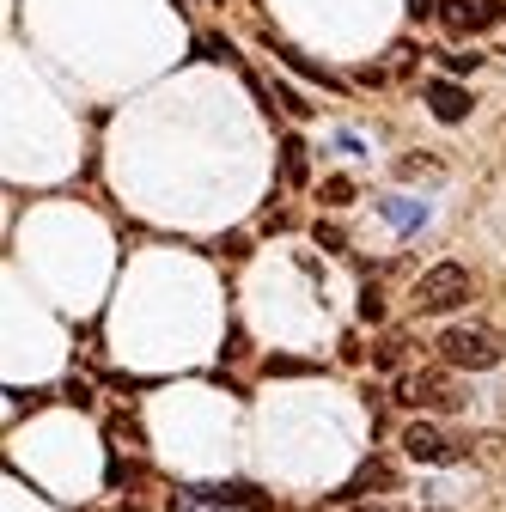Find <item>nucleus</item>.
I'll list each match as a JSON object with an SVG mask.
<instances>
[{
    "instance_id": "obj_1",
    "label": "nucleus",
    "mask_w": 506,
    "mask_h": 512,
    "mask_svg": "<svg viewBox=\"0 0 506 512\" xmlns=\"http://www.w3.org/2000/svg\"><path fill=\"white\" fill-rule=\"evenodd\" d=\"M439 360L458 372H488L500 366V336L488 324H452V330H439Z\"/></svg>"
},
{
    "instance_id": "obj_2",
    "label": "nucleus",
    "mask_w": 506,
    "mask_h": 512,
    "mask_svg": "<svg viewBox=\"0 0 506 512\" xmlns=\"http://www.w3.org/2000/svg\"><path fill=\"white\" fill-rule=\"evenodd\" d=\"M476 299V281H470V269L464 263H433L421 281H415V311H458V305H470Z\"/></svg>"
},
{
    "instance_id": "obj_3",
    "label": "nucleus",
    "mask_w": 506,
    "mask_h": 512,
    "mask_svg": "<svg viewBox=\"0 0 506 512\" xmlns=\"http://www.w3.org/2000/svg\"><path fill=\"white\" fill-rule=\"evenodd\" d=\"M397 403H409V409H446V415H458L464 403H470V391L452 378V372H403L397 378Z\"/></svg>"
},
{
    "instance_id": "obj_4",
    "label": "nucleus",
    "mask_w": 506,
    "mask_h": 512,
    "mask_svg": "<svg viewBox=\"0 0 506 512\" xmlns=\"http://www.w3.org/2000/svg\"><path fill=\"white\" fill-rule=\"evenodd\" d=\"M403 452H409L415 464H452L464 445H458L446 427H433V421H409V427H403Z\"/></svg>"
},
{
    "instance_id": "obj_5",
    "label": "nucleus",
    "mask_w": 506,
    "mask_h": 512,
    "mask_svg": "<svg viewBox=\"0 0 506 512\" xmlns=\"http://www.w3.org/2000/svg\"><path fill=\"white\" fill-rule=\"evenodd\" d=\"M433 19L446 31H458V37H470V31H488L500 19V0H439Z\"/></svg>"
},
{
    "instance_id": "obj_6",
    "label": "nucleus",
    "mask_w": 506,
    "mask_h": 512,
    "mask_svg": "<svg viewBox=\"0 0 506 512\" xmlns=\"http://www.w3.org/2000/svg\"><path fill=\"white\" fill-rule=\"evenodd\" d=\"M385 488H397V470H391L385 458H366V464L354 470V482H342L336 506H354V500H366V494H385Z\"/></svg>"
},
{
    "instance_id": "obj_7",
    "label": "nucleus",
    "mask_w": 506,
    "mask_h": 512,
    "mask_svg": "<svg viewBox=\"0 0 506 512\" xmlns=\"http://www.w3.org/2000/svg\"><path fill=\"white\" fill-rule=\"evenodd\" d=\"M427 110H433L439 122H464V116L476 110V98H470L458 80H427Z\"/></svg>"
},
{
    "instance_id": "obj_8",
    "label": "nucleus",
    "mask_w": 506,
    "mask_h": 512,
    "mask_svg": "<svg viewBox=\"0 0 506 512\" xmlns=\"http://www.w3.org/2000/svg\"><path fill=\"white\" fill-rule=\"evenodd\" d=\"M202 500H214V506H244V512H269V494L257 488V482H220V488H196Z\"/></svg>"
},
{
    "instance_id": "obj_9",
    "label": "nucleus",
    "mask_w": 506,
    "mask_h": 512,
    "mask_svg": "<svg viewBox=\"0 0 506 512\" xmlns=\"http://www.w3.org/2000/svg\"><path fill=\"white\" fill-rule=\"evenodd\" d=\"M269 49H275V55L287 61V68H293V74H305L311 86H324V92H342V80H336L330 68H318V61H305V55H299L293 43H281V37H269Z\"/></svg>"
},
{
    "instance_id": "obj_10",
    "label": "nucleus",
    "mask_w": 506,
    "mask_h": 512,
    "mask_svg": "<svg viewBox=\"0 0 506 512\" xmlns=\"http://www.w3.org/2000/svg\"><path fill=\"white\" fill-rule=\"evenodd\" d=\"M281 177L299 189L305 183V141H281Z\"/></svg>"
},
{
    "instance_id": "obj_11",
    "label": "nucleus",
    "mask_w": 506,
    "mask_h": 512,
    "mask_svg": "<svg viewBox=\"0 0 506 512\" xmlns=\"http://www.w3.org/2000/svg\"><path fill=\"white\" fill-rule=\"evenodd\" d=\"M263 372H269V378H311V372H318V360H293V354H275Z\"/></svg>"
},
{
    "instance_id": "obj_12",
    "label": "nucleus",
    "mask_w": 506,
    "mask_h": 512,
    "mask_svg": "<svg viewBox=\"0 0 506 512\" xmlns=\"http://www.w3.org/2000/svg\"><path fill=\"white\" fill-rule=\"evenodd\" d=\"M318 196H324V208H348V202H354V183H348V177H330Z\"/></svg>"
},
{
    "instance_id": "obj_13",
    "label": "nucleus",
    "mask_w": 506,
    "mask_h": 512,
    "mask_svg": "<svg viewBox=\"0 0 506 512\" xmlns=\"http://www.w3.org/2000/svg\"><path fill=\"white\" fill-rule=\"evenodd\" d=\"M439 171V159H427V153H409V159H397V177H433Z\"/></svg>"
},
{
    "instance_id": "obj_14",
    "label": "nucleus",
    "mask_w": 506,
    "mask_h": 512,
    "mask_svg": "<svg viewBox=\"0 0 506 512\" xmlns=\"http://www.w3.org/2000/svg\"><path fill=\"white\" fill-rule=\"evenodd\" d=\"M385 214H391V220H403V232H415V226H421V208H409V202H385Z\"/></svg>"
},
{
    "instance_id": "obj_15",
    "label": "nucleus",
    "mask_w": 506,
    "mask_h": 512,
    "mask_svg": "<svg viewBox=\"0 0 506 512\" xmlns=\"http://www.w3.org/2000/svg\"><path fill=\"white\" fill-rule=\"evenodd\" d=\"M318 244H324V250H348V238H342V226H330V220H318Z\"/></svg>"
},
{
    "instance_id": "obj_16",
    "label": "nucleus",
    "mask_w": 506,
    "mask_h": 512,
    "mask_svg": "<svg viewBox=\"0 0 506 512\" xmlns=\"http://www.w3.org/2000/svg\"><path fill=\"white\" fill-rule=\"evenodd\" d=\"M360 311H366V317H385V293L366 287V293H360Z\"/></svg>"
},
{
    "instance_id": "obj_17",
    "label": "nucleus",
    "mask_w": 506,
    "mask_h": 512,
    "mask_svg": "<svg viewBox=\"0 0 506 512\" xmlns=\"http://www.w3.org/2000/svg\"><path fill=\"white\" fill-rule=\"evenodd\" d=\"M202 55H214V61H238V55L226 49V37H202Z\"/></svg>"
},
{
    "instance_id": "obj_18",
    "label": "nucleus",
    "mask_w": 506,
    "mask_h": 512,
    "mask_svg": "<svg viewBox=\"0 0 506 512\" xmlns=\"http://www.w3.org/2000/svg\"><path fill=\"white\" fill-rule=\"evenodd\" d=\"M275 92H281V104H287V110H293V116H311V104H305V98H299V92H293V86H275Z\"/></svg>"
},
{
    "instance_id": "obj_19",
    "label": "nucleus",
    "mask_w": 506,
    "mask_h": 512,
    "mask_svg": "<svg viewBox=\"0 0 506 512\" xmlns=\"http://www.w3.org/2000/svg\"><path fill=\"white\" fill-rule=\"evenodd\" d=\"M397 360H403V348H397V342H378V366H385V372H391Z\"/></svg>"
},
{
    "instance_id": "obj_20",
    "label": "nucleus",
    "mask_w": 506,
    "mask_h": 512,
    "mask_svg": "<svg viewBox=\"0 0 506 512\" xmlns=\"http://www.w3.org/2000/svg\"><path fill=\"white\" fill-rule=\"evenodd\" d=\"M342 512H397L391 500H354V506H342Z\"/></svg>"
},
{
    "instance_id": "obj_21",
    "label": "nucleus",
    "mask_w": 506,
    "mask_h": 512,
    "mask_svg": "<svg viewBox=\"0 0 506 512\" xmlns=\"http://www.w3.org/2000/svg\"><path fill=\"white\" fill-rule=\"evenodd\" d=\"M433 7H439V0H409V13H415V19H433Z\"/></svg>"
}]
</instances>
